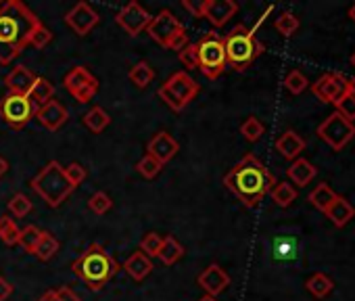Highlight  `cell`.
I'll return each mask as SVG.
<instances>
[{
  "label": "cell",
  "mask_w": 355,
  "mask_h": 301,
  "mask_svg": "<svg viewBox=\"0 0 355 301\" xmlns=\"http://www.w3.org/2000/svg\"><path fill=\"white\" fill-rule=\"evenodd\" d=\"M326 216L330 218V222L336 226V228H343L345 224L351 222V218L355 216V207L345 199V197H338L332 201V205L326 209Z\"/></svg>",
  "instance_id": "cell-23"
},
{
  "label": "cell",
  "mask_w": 355,
  "mask_h": 301,
  "mask_svg": "<svg viewBox=\"0 0 355 301\" xmlns=\"http://www.w3.org/2000/svg\"><path fill=\"white\" fill-rule=\"evenodd\" d=\"M42 22L21 0L0 3V63H13L30 44L32 34Z\"/></svg>",
  "instance_id": "cell-1"
},
{
  "label": "cell",
  "mask_w": 355,
  "mask_h": 301,
  "mask_svg": "<svg viewBox=\"0 0 355 301\" xmlns=\"http://www.w3.org/2000/svg\"><path fill=\"white\" fill-rule=\"evenodd\" d=\"M40 234H42V230L38 226H34V224H28L26 228H21V232H19V245H21V249L26 253H32L34 255L36 245L40 241Z\"/></svg>",
  "instance_id": "cell-34"
},
{
  "label": "cell",
  "mask_w": 355,
  "mask_h": 301,
  "mask_svg": "<svg viewBox=\"0 0 355 301\" xmlns=\"http://www.w3.org/2000/svg\"><path fill=\"white\" fill-rule=\"evenodd\" d=\"M101 17L88 3H78L67 15H65V26L76 34V36H86L98 26Z\"/></svg>",
  "instance_id": "cell-13"
},
{
  "label": "cell",
  "mask_w": 355,
  "mask_h": 301,
  "mask_svg": "<svg viewBox=\"0 0 355 301\" xmlns=\"http://www.w3.org/2000/svg\"><path fill=\"white\" fill-rule=\"evenodd\" d=\"M201 7H203V0H201V3H193V0H184V3H182V9L189 11L197 19H201Z\"/></svg>",
  "instance_id": "cell-48"
},
{
  "label": "cell",
  "mask_w": 355,
  "mask_h": 301,
  "mask_svg": "<svg viewBox=\"0 0 355 301\" xmlns=\"http://www.w3.org/2000/svg\"><path fill=\"white\" fill-rule=\"evenodd\" d=\"M309 203L315 207V209H320V212H324L326 214V209L332 205V201L336 199V193L328 187V184H318L311 193H309Z\"/></svg>",
  "instance_id": "cell-30"
},
{
  "label": "cell",
  "mask_w": 355,
  "mask_h": 301,
  "mask_svg": "<svg viewBox=\"0 0 355 301\" xmlns=\"http://www.w3.org/2000/svg\"><path fill=\"white\" fill-rule=\"evenodd\" d=\"M274 257L280 261H291L297 257V241L293 237L274 239Z\"/></svg>",
  "instance_id": "cell-32"
},
{
  "label": "cell",
  "mask_w": 355,
  "mask_h": 301,
  "mask_svg": "<svg viewBox=\"0 0 355 301\" xmlns=\"http://www.w3.org/2000/svg\"><path fill=\"white\" fill-rule=\"evenodd\" d=\"M307 86H309V82H307V78H305L299 69L288 71L286 78H284V88H286L291 94H301Z\"/></svg>",
  "instance_id": "cell-39"
},
{
  "label": "cell",
  "mask_w": 355,
  "mask_h": 301,
  "mask_svg": "<svg viewBox=\"0 0 355 301\" xmlns=\"http://www.w3.org/2000/svg\"><path fill=\"white\" fill-rule=\"evenodd\" d=\"M272 11H274V7H272V5H270V7H266V11H263V13H261V17L257 19V24H255V26L251 28V32H253V34H255V32H257V30L261 28V24L266 22V17H268V15H270Z\"/></svg>",
  "instance_id": "cell-50"
},
{
  "label": "cell",
  "mask_w": 355,
  "mask_h": 301,
  "mask_svg": "<svg viewBox=\"0 0 355 301\" xmlns=\"http://www.w3.org/2000/svg\"><path fill=\"white\" fill-rule=\"evenodd\" d=\"M146 150H148L150 157H155L161 166H165V164H169L178 155V150H180V144H178V140L169 132L161 130V132H157L148 140Z\"/></svg>",
  "instance_id": "cell-15"
},
{
  "label": "cell",
  "mask_w": 355,
  "mask_h": 301,
  "mask_svg": "<svg viewBox=\"0 0 355 301\" xmlns=\"http://www.w3.org/2000/svg\"><path fill=\"white\" fill-rule=\"evenodd\" d=\"M178 59L187 69H199V57H197V42L195 44H187L180 53H178Z\"/></svg>",
  "instance_id": "cell-42"
},
{
  "label": "cell",
  "mask_w": 355,
  "mask_h": 301,
  "mask_svg": "<svg viewBox=\"0 0 355 301\" xmlns=\"http://www.w3.org/2000/svg\"><path fill=\"white\" fill-rule=\"evenodd\" d=\"M71 270L90 291H103L121 266L101 243H92L71 264Z\"/></svg>",
  "instance_id": "cell-3"
},
{
  "label": "cell",
  "mask_w": 355,
  "mask_h": 301,
  "mask_svg": "<svg viewBox=\"0 0 355 301\" xmlns=\"http://www.w3.org/2000/svg\"><path fill=\"white\" fill-rule=\"evenodd\" d=\"M84 126L92 132V134H101L109 123H111V117L109 113L103 109V107H92L86 115H84Z\"/></svg>",
  "instance_id": "cell-28"
},
{
  "label": "cell",
  "mask_w": 355,
  "mask_h": 301,
  "mask_svg": "<svg viewBox=\"0 0 355 301\" xmlns=\"http://www.w3.org/2000/svg\"><path fill=\"white\" fill-rule=\"evenodd\" d=\"M32 191L49 205V207H59L63 205L76 191V187L67 180L65 170L59 162H49L32 180H30Z\"/></svg>",
  "instance_id": "cell-4"
},
{
  "label": "cell",
  "mask_w": 355,
  "mask_h": 301,
  "mask_svg": "<svg viewBox=\"0 0 355 301\" xmlns=\"http://www.w3.org/2000/svg\"><path fill=\"white\" fill-rule=\"evenodd\" d=\"M36 117H38V121H40L46 130L57 132V130H61V128L65 126V121L69 119V113H67V109H65L59 101L53 98L51 103L38 107Z\"/></svg>",
  "instance_id": "cell-18"
},
{
  "label": "cell",
  "mask_w": 355,
  "mask_h": 301,
  "mask_svg": "<svg viewBox=\"0 0 355 301\" xmlns=\"http://www.w3.org/2000/svg\"><path fill=\"white\" fill-rule=\"evenodd\" d=\"M307 291L315 297V299H324V297H328L330 293H332V289H334V282L324 274V272H315L313 276H309L307 278Z\"/></svg>",
  "instance_id": "cell-27"
},
{
  "label": "cell",
  "mask_w": 355,
  "mask_h": 301,
  "mask_svg": "<svg viewBox=\"0 0 355 301\" xmlns=\"http://www.w3.org/2000/svg\"><path fill=\"white\" fill-rule=\"evenodd\" d=\"M146 34L150 40H155L159 46L167 51H178L180 53L189 44V34L184 24L178 19L169 9H163L159 15H155L146 28Z\"/></svg>",
  "instance_id": "cell-6"
},
{
  "label": "cell",
  "mask_w": 355,
  "mask_h": 301,
  "mask_svg": "<svg viewBox=\"0 0 355 301\" xmlns=\"http://www.w3.org/2000/svg\"><path fill=\"white\" fill-rule=\"evenodd\" d=\"M38 301H57V299H55V291H46Z\"/></svg>",
  "instance_id": "cell-53"
},
{
  "label": "cell",
  "mask_w": 355,
  "mask_h": 301,
  "mask_svg": "<svg viewBox=\"0 0 355 301\" xmlns=\"http://www.w3.org/2000/svg\"><path fill=\"white\" fill-rule=\"evenodd\" d=\"M30 101L36 105V107H42V105H46V103H51L53 101V96H55V86H53V82H49L46 78H36V82H34V86H32V90H30Z\"/></svg>",
  "instance_id": "cell-25"
},
{
  "label": "cell",
  "mask_w": 355,
  "mask_h": 301,
  "mask_svg": "<svg viewBox=\"0 0 355 301\" xmlns=\"http://www.w3.org/2000/svg\"><path fill=\"white\" fill-rule=\"evenodd\" d=\"M305 148V140L295 132V130H286L278 140H276V150L284 157V160H299V155L303 153Z\"/></svg>",
  "instance_id": "cell-20"
},
{
  "label": "cell",
  "mask_w": 355,
  "mask_h": 301,
  "mask_svg": "<svg viewBox=\"0 0 355 301\" xmlns=\"http://www.w3.org/2000/svg\"><path fill=\"white\" fill-rule=\"evenodd\" d=\"M32 209H34V203H32L30 197L24 195V193L13 195L11 201H9V212H11L15 218H26Z\"/></svg>",
  "instance_id": "cell-36"
},
{
  "label": "cell",
  "mask_w": 355,
  "mask_h": 301,
  "mask_svg": "<svg viewBox=\"0 0 355 301\" xmlns=\"http://www.w3.org/2000/svg\"><path fill=\"white\" fill-rule=\"evenodd\" d=\"M349 17H351V22L355 24V5H353V7L349 9Z\"/></svg>",
  "instance_id": "cell-55"
},
{
  "label": "cell",
  "mask_w": 355,
  "mask_h": 301,
  "mask_svg": "<svg viewBox=\"0 0 355 301\" xmlns=\"http://www.w3.org/2000/svg\"><path fill=\"white\" fill-rule=\"evenodd\" d=\"M88 207H90V212H94L96 216H103V214H107V212L113 207V201H111V197H109L107 193L98 191V193H94V195L88 199Z\"/></svg>",
  "instance_id": "cell-41"
},
{
  "label": "cell",
  "mask_w": 355,
  "mask_h": 301,
  "mask_svg": "<svg viewBox=\"0 0 355 301\" xmlns=\"http://www.w3.org/2000/svg\"><path fill=\"white\" fill-rule=\"evenodd\" d=\"M161 243H163V237L157 234V232H146L140 241V251L146 255V257H157L159 249H161Z\"/></svg>",
  "instance_id": "cell-40"
},
{
  "label": "cell",
  "mask_w": 355,
  "mask_h": 301,
  "mask_svg": "<svg viewBox=\"0 0 355 301\" xmlns=\"http://www.w3.org/2000/svg\"><path fill=\"white\" fill-rule=\"evenodd\" d=\"M286 176H288V180L293 182V184H297V187H307L315 176H318V170H315V166H311L307 160H295L291 166H288V170H286Z\"/></svg>",
  "instance_id": "cell-22"
},
{
  "label": "cell",
  "mask_w": 355,
  "mask_h": 301,
  "mask_svg": "<svg viewBox=\"0 0 355 301\" xmlns=\"http://www.w3.org/2000/svg\"><path fill=\"white\" fill-rule=\"evenodd\" d=\"M59 247H61V245H59V241L53 237V232L42 230V234H40V241H38V245H36L34 255H36L40 261H49V259H53V257L57 255Z\"/></svg>",
  "instance_id": "cell-26"
},
{
  "label": "cell",
  "mask_w": 355,
  "mask_h": 301,
  "mask_svg": "<svg viewBox=\"0 0 355 301\" xmlns=\"http://www.w3.org/2000/svg\"><path fill=\"white\" fill-rule=\"evenodd\" d=\"M150 19H153V17L148 15V11H146L140 3H136V0L128 3V5L115 15V24H117L128 36H138V34H142V32L148 28Z\"/></svg>",
  "instance_id": "cell-11"
},
{
  "label": "cell",
  "mask_w": 355,
  "mask_h": 301,
  "mask_svg": "<svg viewBox=\"0 0 355 301\" xmlns=\"http://www.w3.org/2000/svg\"><path fill=\"white\" fill-rule=\"evenodd\" d=\"M199 301H218V297H211V295H203Z\"/></svg>",
  "instance_id": "cell-54"
},
{
  "label": "cell",
  "mask_w": 355,
  "mask_h": 301,
  "mask_svg": "<svg viewBox=\"0 0 355 301\" xmlns=\"http://www.w3.org/2000/svg\"><path fill=\"white\" fill-rule=\"evenodd\" d=\"M157 257L165 266H173V264H178L184 257V247H182V243L178 241L175 237L167 234V237H163V243H161V249H159Z\"/></svg>",
  "instance_id": "cell-24"
},
{
  "label": "cell",
  "mask_w": 355,
  "mask_h": 301,
  "mask_svg": "<svg viewBox=\"0 0 355 301\" xmlns=\"http://www.w3.org/2000/svg\"><path fill=\"white\" fill-rule=\"evenodd\" d=\"M334 107H336V113L343 115L345 119H349V121L355 119V96H353V94L347 92Z\"/></svg>",
  "instance_id": "cell-44"
},
{
  "label": "cell",
  "mask_w": 355,
  "mask_h": 301,
  "mask_svg": "<svg viewBox=\"0 0 355 301\" xmlns=\"http://www.w3.org/2000/svg\"><path fill=\"white\" fill-rule=\"evenodd\" d=\"M7 172H9V162H7L3 155H0V178H3Z\"/></svg>",
  "instance_id": "cell-51"
},
{
  "label": "cell",
  "mask_w": 355,
  "mask_h": 301,
  "mask_svg": "<svg viewBox=\"0 0 355 301\" xmlns=\"http://www.w3.org/2000/svg\"><path fill=\"white\" fill-rule=\"evenodd\" d=\"M51 40H53V32L46 28V26H38L36 28V32L32 34V40H30V44L34 46V49H46L49 44H51Z\"/></svg>",
  "instance_id": "cell-45"
},
{
  "label": "cell",
  "mask_w": 355,
  "mask_h": 301,
  "mask_svg": "<svg viewBox=\"0 0 355 301\" xmlns=\"http://www.w3.org/2000/svg\"><path fill=\"white\" fill-rule=\"evenodd\" d=\"M315 134L320 136V140H324L332 150H343L355 136V126L353 121L345 119L343 115H338L336 111L330 113L315 130Z\"/></svg>",
  "instance_id": "cell-9"
},
{
  "label": "cell",
  "mask_w": 355,
  "mask_h": 301,
  "mask_svg": "<svg viewBox=\"0 0 355 301\" xmlns=\"http://www.w3.org/2000/svg\"><path fill=\"white\" fill-rule=\"evenodd\" d=\"M19 226L15 224V220L13 218H9V216H3L0 218V241H3L5 245H9V247H13V245H17L19 243Z\"/></svg>",
  "instance_id": "cell-33"
},
{
  "label": "cell",
  "mask_w": 355,
  "mask_h": 301,
  "mask_svg": "<svg viewBox=\"0 0 355 301\" xmlns=\"http://www.w3.org/2000/svg\"><path fill=\"white\" fill-rule=\"evenodd\" d=\"M197 57H199V69L209 80H218L226 71V67H228L224 38L218 32H214V30L207 32L197 42Z\"/></svg>",
  "instance_id": "cell-7"
},
{
  "label": "cell",
  "mask_w": 355,
  "mask_h": 301,
  "mask_svg": "<svg viewBox=\"0 0 355 301\" xmlns=\"http://www.w3.org/2000/svg\"><path fill=\"white\" fill-rule=\"evenodd\" d=\"M157 94H159V98H161V101H163V103H165V105H167V107L171 109V111L180 113V111L184 109V105H182L180 101H178V98H175V96H173L171 92H167V90H165L163 86L159 88V92H157Z\"/></svg>",
  "instance_id": "cell-46"
},
{
  "label": "cell",
  "mask_w": 355,
  "mask_h": 301,
  "mask_svg": "<svg viewBox=\"0 0 355 301\" xmlns=\"http://www.w3.org/2000/svg\"><path fill=\"white\" fill-rule=\"evenodd\" d=\"M128 78H130V82H132L134 86L146 88V86L155 80V69H153L146 61H138V63L130 69Z\"/></svg>",
  "instance_id": "cell-31"
},
{
  "label": "cell",
  "mask_w": 355,
  "mask_h": 301,
  "mask_svg": "<svg viewBox=\"0 0 355 301\" xmlns=\"http://www.w3.org/2000/svg\"><path fill=\"white\" fill-rule=\"evenodd\" d=\"M197 282H199V286H201L207 295L218 297L220 293H224V291L228 289L230 276H228V272H226L220 264H209V266L197 276Z\"/></svg>",
  "instance_id": "cell-17"
},
{
  "label": "cell",
  "mask_w": 355,
  "mask_h": 301,
  "mask_svg": "<svg viewBox=\"0 0 355 301\" xmlns=\"http://www.w3.org/2000/svg\"><path fill=\"white\" fill-rule=\"evenodd\" d=\"M38 107L30 101L28 94H5L0 98V119H3L11 130L19 132L24 130L32 117H36Z\"/></svg>",
  "instance_id": "cell-8"
},
{
  "label": "cell",
  "mask_w": 355,
  "mask_h": 301,
  "mask_svg": "<svg viewBox=\"0 0 355 301\" xmlns=\"http://www.w3.org/2000/svg\"><path fill=\"white\" fill-rule=\"evenodd\" d=\"M241 134H243V138L245 140H249V142H257L263 134H266V126L257 119V117H247L245 121H243V126H241Z\"/></svg>",
  "instance_id": "cell-35"
},
{
  "label": "cell",
  "mask_w": 355,
  "mask_h": 301,
  "mask_svg": "<svg viewBox=\"0 0 355 301\" xmlns=\"http://www.w3.org/2000/svg\"><path fill=\"white\" fill-rule=\"evenodd\" d=\"M270 197L278 207H288L293 201H297L299 193L291 182H276V187L270 191Z\"/></svg>",
  "instance_id": "cell-29"
},
{
  "label": "cell",
  "mask_w": 355,
  "mask_h": 301,
  "mask_svg": "<svg viewBox=\"0 0 355 301\" xmlns=\"http://www.w3.org/2000/svg\"><path fill=\"white\" fill-rule=\"evenodd\" d=\"M63 86L82 105L90 103L96 96V92H98V80L86 67H82V65H78V67H73L71 71L65 74Z\"/></svg>",
  "instance_id": "cell-10"
},
{
  "label": "cell",
  "mask_w": 355,
  "mask_h": 301,
  "mask_svg": "<svg viewBox=\"0 0 355 301\" xmlns=\"http://www.w3.org/2000/svg\"><path fill=\"white\" fill-rule=\"evenodd\" d=\"M136 170H138V174H140V176H144V178L153 180V178H157V176L161 174L163 166H161L155 157H150V155L146 153V155L136 164Z\"/></svg>",
  "instance_id": "cell-38"
},
{
  "label": "cell",
  "mask_w": 355,
  "mask_h": 301,
  "mask_svg": "<svg viewBox=\"0 0 355 301\" xmlns=\"http://www.w3.org/2000/svg\"><path fill=\"white\" fill-rule=\"evenodd\" d=\"M311 92L322 101V103H332L336 105L345 94H347V78L343 74H324L318 82L311 84Z\"/></svg>",
  "instance_id": "cell-12"
},
{
  "label": "cell",
  "mask_w": 355,
  "mask_h": 301,
  "mask_svg": "<svg viewBox=\"0 0 355 301\" xmlns=\"http://www.w3.org/2000/svg\"><path fill=\"white\" fill-rule=\"evenodd\" d=\"M351 65H353V67H355V53H353V55H351Z\"/></svg>",
  "instance_id": "cell-56"
},
{
  "label": "cell",
  "mask_w": 355,
  "mask_h": 301,
  "mask_svg": "<svg viewBox=\"0 0 355 301\" xmlns=\"http://www.w3.org/2000/svg\"><path fill=\"white\" fill-rule=\"evenodd\" d=\"M11 295H13V284L7 278L0 276V301H7Z\"/></svg>",
  "instance_id": "cell-49"
},
{
  "label": "cell",
  "mask_w": 355,
  "mask_h": 301,
  "mask_svg": "<svg viewBox=\"0 0 355 301\" xmlns=\"http://www.w3.org/2000/svg\"><path fill=\"white\" fill-rule=\"evenodd\" d=\"M239 13V5L234 0H203L201 17H205L214 28L226 26Z\"/></svg>",
  "instance_id": "cell-14"
},
{
  "label": "cell",
  "mask_w": 355,
  "mask_h": 301,
  "mask_svg": "<svg viewBox=\"0 0 355 301\" xmlns=\"http://www.w3.org/2000/svg\"><path fill=\"white\" fill-rule=\"evenodd\" d=\"M36 74H32L26 65H19V67H13L9 71V76L5 78V86L9 88V92L13 94H30L34 82H36Z\"/></svg>",
  "instance_id": "cell-19"
},
{
  "label": "cell",
  "mask_w": 355,
  "mask_h": 301,
  "mask_svg": "<svg viewBox=\"0 0 355 301\" xmlns=\"http://www.w3.org/2000/svg\"><path fill=\"white\" fill-rule=\"evenodd\" d=\"M121 270H125V274L130 278H134L136 282L144 280L150 272H153V259L146 257L142 251H134L121 266Z\"/></svg>",
  "instance_id": "cell-21"
},
{
  "label": "cell",
  "mask_w": 355,
  "mask_h": 301,
  "mask_svg": "<svg viewBox=\"0 0 355 301\" xmlns=\"http://www.w3.org/2000/svg\"><path fill=\"white\" fill-rule=\"evenodd\" d=\"M347 92L355 96V78H347Z\"/></svg>",
  "instance_id": "cell-52"
},
{
  "label": "cell",
  "mask_w": 355,
  "mask_h": 301,
  "mask_svg": "<svg viewBox=\"0 0 355 301\" xmlns=\"http://www.w3.org/2000/svg\"><path fill=\"white\" fill-rule=\"evenodd\" d=\"M224 49L226 61L234 71H245L266 51V46L255 38V34L247 26L232 28L230 34L224 38Z\"/></svg>",
  "instance_id": "cell-5"
},
{
  "label": "cell",
  "mask_w": 355,
  "mask_h": 301,
  "mask_svg": "<svg viewBox=\"0 0 355 301\" xmlns=\"http://www.w3.org/2000/svg\"><path fill=\"white\" fill-rule=\"evenodd\" d=\"M65 170V176H67V180L78 189L84 180H86V176H88V172H86V168L82 166V164H78V162H73V164H69L67 168H63Z\"/></svg>",
  "instance_id": "cell-43"
},
{
  "label": "cell",
  "mask_w": 355,
  "mask_h": 301,
  "mask_svg": "<svg viewBox=\"0 0 355 301\" xmlns=\"http://www.w3.org/2000/svg\"><path fill=\"white\" fill-rule=\"evenodd\" d=\"M163 88L167 92H171L178 101H180L184 107L199 94L201 86L197 84V80H193L187 71H175L169 80H165Z\"/></svg>",
  "instance_id": "cell-16"
},
{
  "label": "cell",
  "mask_w": 355,
  "mask_h": 301,
  "mask_svg": "<svg viewBox=\"0 0 355 301\" xmlns=\"http://www.w3.org/2000/svg\"><path fill=\"white\" fill-rule=\"evenodd\" d=\"M55 299L57 301H82L80 295L71 286H59V289H55Z\"/></svg>",
  "instance_id": "cell-47"
},
{
  "label": "cell",
  "mask_w": 355,
  "mask_h": 301,
  "mask_svg": "<svg viewBox=\"0 0 355 301\" xmlns=\"http://www.w3.org/2000/svg\"><path fill=\"white\" fill-rule=\"evenodd\" d=\"M224 184L245 207H255L276 187V178L253 153H247L224 176Z\"/></svg>",
  "instance_id": "cell-2"
},
{
  "label": "cell",
  "mask_w": 355,
  "mask_h": 301,
  "mask_svg": "<svg viewBox=\"0 0 355 301\" xmlns=\"http://www.w3.org/2000/svg\"><path fill=\"white\" fill-rule=\"evenodd\" d=\"M276 30L282 34V36H293V34H297V30H299V19H297V15H293V13H288V11H284V13H280L278 17H276Z\"/></svg>",
  "instance_id": "cell-37"
}]
</instances>
